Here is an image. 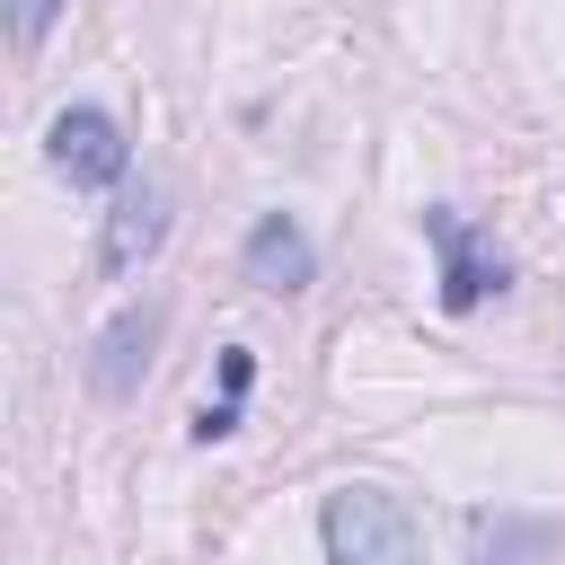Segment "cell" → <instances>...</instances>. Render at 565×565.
<instances>
[{
	"label": "cell",
	"instance_id": "1",
	"mask_svg": "<svg viewBox=\"0 0 565 565\" xmlns=\"http://www.w3.org/2000/svg\"><path fill=\"white\" fill-rule=\"evenodd\" d=\"M327 565H424V521L388 486H335L318 512Z\"/></svg>",
	"mask_w": 565,
	"mask_h": 565
},
{
	"label": "cell",
	"instance_id": "3",
	"mask_svg": "<svg viewBox=\"0 0 565 565\" xmlns=\"http://www.w3.org/2000/svg\"><path fill=\"white\" fill-rule=\"evenodd\" d=\"M424 238L441 247V309H477L486 291H503V256H494V238H477L459 212H424Z\"/></svg>",
	"mask_w": 565,
	"mask_h": 565
},
{
	"label": "cell",
	"instance_id": "6",
	"mask_svg": "<svg viewBox=\"0 0 565 565\" xmlns=\"http://www.w3.org/2000/svg\"><path fill=\"white\" fill-rule=\"evenodd\" d=\"M159 300H141V309H124L106 335H97V362H88V380L106 388V397H132L141 388V371H150V344H159Z\"/></svg>",
	"mask_w": 565,
	"mask_h": 565
},
{
	"label": "cell",
	"instance_id": "2",
	"mask_svg": "<svg viewBox=\"0 0 565 565\" xmlns=\"http://www.w3.org/2000/svg\"><path fill=\"white\" fill-rule=\"evenodd\" d=\"M44 159H53V177H71V185H124V168H132L115 115H97V106H62L53 132H44Z\"/></svg>",
	"mask_w": 565,
	"mask_h": 565
},
{
	"label": "cell",
	"instance_id": "7",
	"mask_svg": "<svg viewBox=\"0 0 565 565\" xmlns=\"http://www.w3.org/2000/svg\"><path fill=\"white\" fill-rule=\"evenodd\" d=\"M53 18H62V0H9V26H18V44H26V53L44 44V26H53Z\"/></svg>",
	"mask_w": 565,
	"mask_h": 565
},
{
	"label": "cell",
	"instance_id": "10",
	"mask_svg": "<svg viewBox=\"0 0 565 565\" xmlns=\"http://www.w3.org/2000/svg\"><path fill=\"white\" fill-rule=\"evenodd\" d=\"M486 565H503V556H486Z\"/></svg>",
	"mask_w": 565,
	"mask_h": 565
},
{
	"label": "cell",
	"instance_id": "5",
	"mask_svg": "<svg viewBox=\"0 0 565 565\" xmlns=\"http://www.w3.org/2000/svg\"><path fill=\"white\" fill-rule=\"evenodd\" d=\"M247 282L256 291H309L318 282V247H309V230L291 212H265L247 230Z\"/></svg>",
	"mask_w": 565,
	"mask_h": 565
},
{
	"label": "cell",
	"instance_id": "9",
	"mask_svg": "<svg viewBox=\"0 0 565 565\" xmlns=\"http://www.w3.org/2000/svg\"><path fill=\"white\" fill-rule=\"evenodd\" d=\"M247 380H256V353L230 344V353H221V397H247Z\"/></svg>",
	"mask_w": 565,
	"mask_h": 565
},
{
	"label": "cell",
	"instance_id": "8",
	"mask_svg": "<svg viewBox=\"0 0 565 565\" xmlns=\"http://www.w3.org/2000/svg\"><path fill=\"white\" fill-rule=\"evenodd\" d=\"M238 433V397H212L203 415H194V441H230Z\"/></svg>",
	"mask_w": 565,
	"mask_h": 565
},
{
	"label": "cell",
	"instance_id": "4",
	"mask_svg": "<svg viewBox=\"0 0 565 565\" xmlns=\"http://www.w3.org/2000/svg\"><path fill=\"white\" fill-rule=\"evenodd\" d=\"M159 238H168V185L159 177H141V185H124L115 194V212H106V274H132V265H150L159 256Z\"/></svg>",
	"mask_w": 565,
	"mask_h": 565
}]
</instances>
